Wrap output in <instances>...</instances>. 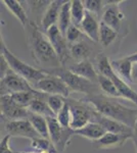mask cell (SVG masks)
<instances>
[{
  "label": "cell",
  "instance_id": "1",
  "mask_svg": "<svg viewBox=\"0 0 137 153\" xmlns=\"http://www.w3.org/2000/svg\"><path fill=\"white\" fill-rule=\"evenodd\" d=\"M82 102L94 108L96 112L103 117L118 120L133 129L137 120V108H131L118 102L116 98L109 97L104 94L86 95L80 98Z\"/></svg>",
  "mask_w": 137,
  "mask_h": 153
},
{
  "label": "cell",
  "instance_id": "2",
  "mask_svg": "<svg viewBox=\"0 0 137 153\" xmlns=\"http://www.w3.org/2000/svg\"><path fill=\"white\" fill-rule=\"evenodd\" d=\"M26 29L29 36L30 50L36 62L43 66L42 70H50L61 66L58 55L52 47L46 34L41 31L37 24L30 22Z\"/></svg>",
  "mask_w": 137,
  "mask_h": 153
},
{
  "label": "cell",
  "instance_id": "3",
  "mask_svg": "<svg viewBox=\"0 0 137 153\" xmlns=\"http://www.w3.org/2000/svg\"><path fill=\"white\" fill-rule=\"evenodd\" d=\"M44 71L48 75L55 76L61 80H63L64 83L71 90V92L73 91V92L83 93V94H85V96L100 93V88H99L98 84L86 80V79L76 75L73 71H70L69 68H64V66L50 68V70H44Z\"/></svg>",
  "mask_w": 137,
  "mask_h": 153
},
{
  "label": "cell",
  "instance_id": "4",
  "mask_svg": "<svg viewBox=\"0 0 137 153\" xmlns=\"http://www.w3.org/2000/svg\"><path fill=\"white\" fill-rule=\"evenodd\" d=\"M1 55L6 59L9 68L16 74L24 78L31 84L32 87L37 82L41 81L42 79L46 78L48 74L45 73L43 70L36 68L34 66L28 65V63L22 61L19 58H17L13 53L6 47L5 43L3 41V38L1 37Z\"/></svg>",
  "mask_w": 137,
  "mask_h": 153
},
{
  "label": "cell",
  "instance_id": "5",
  "mask_svg": "<svg viewBox=\"0 0 137 153\" xmlns=\"http://www.w3.org/2000/svg\"><path fill=\"white\" fill-rule=\"evenodd\" d=\"M97 70H98V74L108 76L111 79L112 82L115 84L116 88L118 89L119 93L121 95V98H124L126 100L131 101L132 103L137 105V92L134 91L129 84L124 81L116 71L112 68L111 61L106 57V55H99L98 59H97Z\"/></svg>",
  "mask_w": 137,
  "mask_h": 153
},
{
  "label": "cell",
  "instance_id": "6",
  "mask_svg": "<svg viewBox=\"0 0 137 153\" xmlns=\"http://www.w3.org/2000/svg\"><path fill=\"white\" fill-rule=\"evenodd\" d=\"M67 101L71 106L72 120L70 128L72 130H80L92 122L94 112V108L92 106L82 102L80 99L76 100L73 98H67Z\"/></svg>",
  "mask_w": 137,
  "mask_h": 153
},
{
  "label": "cell",
  "instance_id": "7",
  "mask_svg": "<svg viewBox=\"0 0 137 153\" xmlns=\"http://www.w3.org/2000/svg\"><path fill=\"white\" fill-rule=\"evenodd\" d=\"M49 129V140L61 153L69 145L71 138L75 136V131L71 128H64L59 125L56 117H46Z\"/></svg>",
  "mask_w": 137,
  "mask_h": 153
},
{
  "label": "cell",
  "instance_id": "8",
  "mask_svg": "<svg viewBox=\"0 0 137 153\" xmlns=\"http://www.w3.org/2000/svg\"><path fill=\"white\" fill-rule=\"evenodd\" d=\"M34 88L28 81L22 78L17 74L14 73L10 68L8 73L6 74L0 82V92L1 96L3 95H11L14 93L19 92H27V91H32Z\"/></svg>",
  "mask_w": 137,
  "mask_h": 153
},
{
  "label": "cell",
  "instance_id": "9",
  "mask_svg": "<svg viewBox=\"0 0 137 153\" xmlns=\"http://www.w3.org/2000/svg\"><path fill=\"white\" fill-rule=\"evenodd\" d=\"M33 88L47 95H58L64 98H70L71 94V90L64 83V81L52 75H48L46 78L37 82Z\"/></svg>",
  "mask_w": 137,
  "mask_h": 153
},
{
  "label": "cell",
  "instance_id": "10",
  "mask_svg": "<svg viewBox=\"0 0 137 153\" xmlns=\"http://www.w3.org/2000/svg\"><path fill=\"white\" fill-rule=\"evenodd\" d=\"M1 117L6 120H28L30 111L27 107L17 104L10 95L1 96Z\"/></svg>",
  "mask_w": 137,
  "mask_h": 153
},
{
  "label": "cell",
  "instance_id": "11",
  "mask_svg": "<svg viewBox=\"0 0 137 153\" xmlns=\"http://www.w3.org/2000/svg\"><path fill=\"white\" fill-rule=\"evenodd\" d=\"M4 128L7 132V135H10L11 137H22L30 140L40 137L29 120H6Z\"/></svg>",
  "mask_w": 137,
  "mask_h": 153
},
{
  "label": "cell",
  "instance_id": "12",
  "mask_svg": "<svg viewBox=\"0 0 137 153\" xmlns=\"http://www.w3.org/2000/svg\"><path fill=\"white\" fill-rule=\"evenodd\" d=\"M46 36L48 38L49 42L51 43L52 47L54 48L56 54L58 55L59 60H61V66H64V58L68 56V44H67V39L61 32L59 31L57 25L55 26H52L50 29L47 30L46 32Z\"/></svg>",
  "mask_w": 137,
  "mask_h": 153
},
{
  "label": "cell",
  "instance_id": "13",
  "mask_svg": "<svg viewBox=\"0 0 137 153\" xmlns=\"http://www.w3.org/2000/svg\"><path fill=\"white\" fill-rule=\"evenodd\" d=\"M64 2L66 1H64V0H53L50 2L49 6L47 7L43 16H42L40 25L38 26L42 32L46 33L47 30L50 29L52 26H55L58 22L61 6L64 4Z\"/></svg>",
  "mask_w": 137,
  "mask_h": 153
},
{
  "label": "cell",
  "instance_id": "14",
  "mask_svg": "<svg viewBox=\"0 0 137 153\" xmlns=\"http://www.w3.org/2000/svg\"><path fill=\"white\" fill-rule=\"evenodd\" d=\"M92 122L97 123L98 125H100L104 130L106 131V133H115V134H133V129L128 126L122 124V123L118 122V120H112L106 117H103L100 113L96 112L94 110L93 112V118Z\"/></svg>",
  "mask_w": 137,
  "mask_h": 153
},
{
  "label": "cell",
  "instance_id": "15",
  "mask_svg": "<svg viewBox=\"0 0 137 153\" xmlns=\"http://www.w3.org/2000/svg\"><path fill=\"white\" fill-rule=\"evenodd\" d=\"M125 16L119 8V4H112V5H106L103 7L101 22L114 29L116 32L120 31Z\"/></svg>",
  "mask_w": 137,
  "mask_h": 153
},
{
  "label": "cell",
  "instance_id": "16",
  "mask_svg": "<svg viewBox=\"0 0 137 153\" xmlns=\"http://www.w3.org/2000/svg\"><path fill=\"white\" fill-rule=\"evenodd\" d=\"M132 139L130 134H115L106 133L103 137L94 142V147L97 149H112L122 147L128 140Z\"/></svg>",
  "mask_w": 137,
  "mask_h": 153
},
{
  "label": "cell",
  "instance_id": "17",
  "mask_svg": "<svg viewBox=\"0 0 137 153\" xmlns=\"http://www.w3.org/2000/svg\"><path fill=\"white\" fill-rule=\"evenodd\" d=\"M99 27L100 24L97 22L95 16L86 11L84 19L79 26V29L81 30L82 33L85 34L88 39L95 43H99Z\"/></svg>",
  "mask_w": 137,
  "mask_h": 153
},
{
  "label": "cell",
  "instance_id": "18",
  "mask_svg": "<svg viewBox=\"0 0 137 153\" xmlns=\"http://www.w3.org/2000/svg\"><path fill=\"white\" fill-rule=\"evenodd\" d=\"M67 68L88 81H91L95 84L98 82V71H96L93 65L89 60L78 61L73 65H70Z\"/></svg>",
  "mask_w": 137,
  "mask_h": 153
},
{
  "label": "cell",
  "instance_id": "19",
  "mask_svg": "<svg viewBox=\"0 0 137 153\" xmlns=\"http://www.w3.org/2000/svg\"><path fill=\"white\" fill-rule=\"evenodd\" d=\"M112 68L124 81L129 83H134L132 78V71H133V62H131L126 57L116 59L111 61Z\"/></svg>",
  "mask_w": 137,
  "mask_h": 153
},
{
  "label": "cell",
  "instance_id": "20",
  "mask_svg": "<svg viewBox=\"0 0 137 153\" xmlns=\"http://www.w3.org/2000/svg\"><path fill=\"white\" fill-rule=\"evenodd\" d=\"M106 134V131L101 127L100 125H98L97 123H89L88 125H86L85 127H83L80 130L75 131V135L80 136V137L86 138L91 141H97L101 137H103Z\"/></svg>",
  "mask_w": 137,
  "mask_h": 153
},
{
  "label": "cell",
  "instance_id": "21",
  "mask_svg": "<svg viewBox=\"0 0 137 153\" xmlns=\"http://www.w3.org/2000/svg\"><path fill=\"white\" fill-rule=\"evenodd\" d=\"M2 3H3L4 5L7 7V9L16 16V19L22 24V26H23L25 29L28 27V25L31 21H29L28 14H27L26 10L24 9V7L22 6L21 2L16 1V0H3Z\"/></svg>",
  "mask_w": 137,
  "mask_h": 153
},
{
  "label": "cell",
  "instance_id": "22",
  "mask_svg": "<svg viewBox=\"0 0 137 153\" xmlns=\"http://www.w3.org/2000/svg\"><path fill=\"white\" fill-rule=\"evenodd\" d=\"M70 55L78 61L88 60L92 53V49L85 41H79L74 44H70L69 47Z\"/></svg>",
  "mask_w": 137,
  "mask_h": 153
},
{
  "label": "cell",
  "instance_id": "23",
  "mask_svg": "<svg viewBox=\"0 0 137 153\" xmlns=\"http://www.w3.org/2000/svg\"><path fill=\"white\" fill-rule=\"evenodd\" d=\"M47 99L48 98H36V99H34L31 102V104L28 106L29 111L45 117H56V115L54 114L47 104Z\"/></svg>",
  "mask_w": 137,
  "mask_h": 153
},
{
  "label": "cell",
  "instance_id": "24",
  "mask_svg": "<svg viewBox=\"0 0 137 153\" xmlns=\"http://www.w3.org/2000/svg\"><path fill=\"white\" fill-rule=\"evenodd\" d=\"M30 123L33 126V128L36 130L39 136L45 139H49V129L48 124H47V118L42 115L35 114V113L30 112L29 118Z\"/></svg>",
  "mask_w": 137,
  "mask_h": 153
},
{
  "label": "cell",
  "instance_id": "25",
  "mask_svg": "<svg viewBox=\"0 0 137 153\" xmlns=\"http://www.w3.org/2000/svg\"><path fill=\"white\" fill-rule=\"evenodd\" d=\"M72 25V16H71V1H66L64 4L61 6V13H59L57 27L61 34L66 37L67 31Z\"/></svg>",
  "mask_w": 137,
  "mask_h": 153
},
{
  "label": "cell",
  "instance_id": "26",
  "mask_svg": "<svg viewBox=\"0 0 137 153\" xmlns=\"http://www.w3.org/2000/svg\"><path fill=\"white\" fill-rule=\"evenodd\" d=\"M118 32H116L114 29L109 27L103 22H100L99 27V43L103 47H109L113 42L117 39Z\"/></svg>",
  "mask_w": 137,
  "mask_h": 153
},
{
  "label": "cell",
  "instance_id": "27",
  "mask_svg": "<svg viewBox=\"0 0 137 153\" xmlns=\"http://www.w3.org/2000/svg\"><path fill=\"white\" fill-rule=\"evenodd\" d=\"M97 84H98L101 92L104 93V95L109 96V97H113V98L121 97L118 89L116 88L115 84L112 82V80L109 79L108 76L101 75V74H98V82H97Z\"/></svg>",
  "mask_w": 137,
  "mask_h": 153
},
{
  "label": "cell",
  "instance_id": "28",
  "mask_svg": "<svg viewBox=\"0 0 137 153\" xmlns=\"http://www.w3.org/2000/svg\"><path fill=\"white\" fill-rule=\"evenodd\" d=\"M86 14V9L81 0H72L71 1V16H72V24L79 27L84 16Z\"/></svg>",
  "mask_w": 137,
  "mask_h": 153
},
{
  "label": "cell",
  "instance_id": "29",
  "mask_svg": "<svg viewBox=\"0 0 137 153\" xmlns=\"http://www.w3.org/2000/svg\"><path fill=\"white\" fill-rule=\"evenodd\" d=\"M56 120H58L59 125L64 128H70L72 120V114H71V106L68 103L66 99V103H64L63 109L61 110L56 114Z\"/></svg>",
  "mask_w": 137,
  "mask_h": 153
},
{
  "label": "cell",
  "instance_id": "30",
  "mask_svg": "<svg viewBox=\"0 0 137 153\" xmlns=\"http://www.w3.org/2000/svg\"><path fill=\"white\" fill-rule=\"evenodd\" d=\"M67 98H64L58 95H49L47 99V104L50 107V109L53 111L54 114H57L61 109H63L64 103H66Z\"/></svg>",
  "mask_w": 137,
  "mask_h": 153
},
{
  "label": "cell",
  "instance_id": "31",
  "mask_svg": "<svg viewBox=\"0 0 137 153\" xmlns=\"http://www.w3.org/2000/svg\"><path fill=\"white\" fill-rule=\"evenodd\" d=\"M52 143L49 139L38 137L31 140V147L33 148L35 151H47L50 149Z\"/></svg>",
  "mask_w": 137,
  "mask_h": 153
},
{
  "label": "cell",
  "instance_id": "32",
  "mask_svg": "<svg viewBox=\"0 0 137 153\" xmlns=\"http://www.w3.org/2000/svg\"><path fill=\"white\" fill-rule=\"evenodd\" d=\"M83 4L85 6L86 11L90 12L94 16L98 14L101 9L104 7L103 1H101V0H84Z\"/></svg>",
  "mask_w": 137,
  "mask_h": 153
},
{
  "label": "cell",
  "instance_id": "33",
  "mask_svg": "<svg viewBox=\"0 0 137 153\" xmlns=\"http://www.w3.org/2000/svg\"><path fill=\"white\" fill-rule=\"evenodd\" d=\"M81 35H82V32H81V30L79 29V27L72 24L71 27H70L68 29V31H67L66 39L70 44H74V43H76V42H79V39H80Z\"/></svg>",
  "mask_w": 137,
  "mask_h": 153
},
{
  "label": "cell",
  "instance_id": "34",
  "mask_svg": "<svg viewBox=\"0 0 137 153\" xmlns=\"http://www.w3.org/2000/svg\"><path fill=\"white\" fill-rule=\"evenodd\" d=\"M10 139H11L10 135H5L1 139V142H0V153H16L9 147Z\"/></svg>",
  "mask_w": 137,
  "mask_h": 153
},
{
  "label": "cell",
  "instance_id": "35",
  "mask_svg": "<svg viewBox=\"0 0 137 153\" xmlns=\"http://www.w3.org/2000/svg\"><path fill=\"white\" fill-rule=\"evenodd\" d=\"M0 68H1L0 70V76H1V79L8 73V71H10V68H9L6 59L2 55H0Z\"/></svg>",
  "mask_w": 137,
  "mask_h": 153
},
{
  "label": "cell",
  "instance_id": "36",
  "mask_svg": "<svg viewBox=\"0 0 137 153\" xmlns=\"http://www.w3.org/2000/svg\"><path fill=\"white\" fill-rule=\"evenodd\" d=\"M132 141L134 143V146H135V150H136V153H137V120H136V123L133 127V134H132Z\"/></svg>",
  "mask_w": 137,
  "mask_h": 153
},
{
  "label": "cell",
  "instance_id": "37",
  "mask_svg": "<svg viewBox=\"0 0 137 153\" xmlns=\"http://www.w3.org/2000/svg\"><path fill=\"white\" fill-rule=\"evenodd\" d=\"M126 58H127V59H129V60H130L131 62H133V63H137V52H135V53H132V54H130V55L126 56Z\"/></svg>",
  "mask_w": 137,
  "mask_h": 153
},
{
  "label": "cell",
  "instance_id": "38",
  "mask_svg": "<svg viewBox=\"0 0 137 153\" xmlns=\"http://www.w3.org/2000/svg\"><path fill=\"white\" fill-rule=\"evenodd\" d=\"M132 78L134 82H137V63H133V71H132Z\"/></svg>",
  "mask_w": 137,
  "mask_h": 153
},
{
  "label": "cell",
  "instance_id": "39",
  "mask_svg": "<svg viewBox=\"0 0 137 153\" xmlns=\"http://www.w3.org/2000/svg\"><path fill=\"white\" fill-rule=\"evenodd\" d=\"M49 153H61V152H59L58 150H57L56 148L53 146V144H52L51 147H50V149H49Z\"/></svg>",
  "mask_w": 137,
  "mask_h": 153
},
{
  "label": "cell",
  "instance_id": "40",
  "mask_svg": "<svg viewBox=\"0 0 137 153\" xmlns=\"http://www.w3.org/2000/svg\"><path fill=\"white\" fill-rule=\"evenodd\" d=\"M16 153H38L37 151H23V152H16Z\"/></svg>",
  "mask_w": 137,
  "mask_h": 153
}]
</instances>
